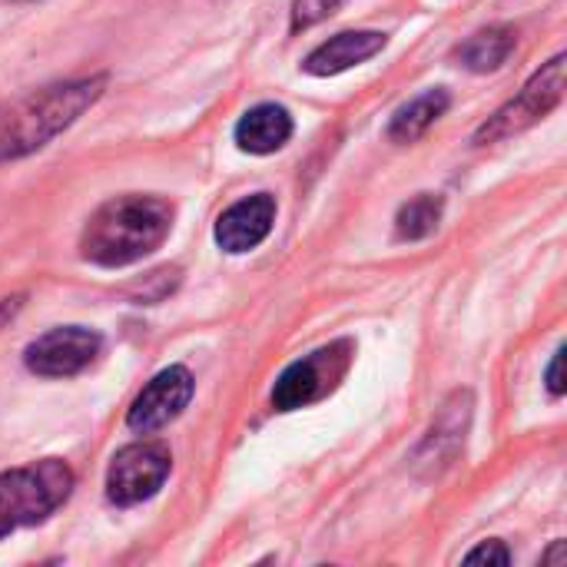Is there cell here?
I'll return each mask as SVG.
<instances>
[{
  "label": "cell",
  "instance_id": "1",
  "mask_svg": "<svg viewBox=\"0 0 567 567\" xmlns=\"http://www.w3.org/2000/svg\"><path fill=\"white\" fill-rule=\"evenodd\" d=\"M169 229H173V206L166 199L130 193L103 203L90 216L80 236V249L83 259L116 269L159 249Z\"/></svg>",
  "mask_w": 567,
  "mask_h": 567
},
{
  "label": "cell",
  "instance_id": "2",
  "mask_svg": "<svg viewBox=\"0 0 567 567\" xmlns=\"http://www.w3.org/2000/svg\"><path fill=\"white\" fill-rule=\"evenodd\" d=\"M103 86L106 76H86L53 83L17 100L10 110L0 113V163L47 146L56 133H63L83 110H90L103 96Z\"/></svg>",
  "mask_w": 567,
  "mask_h": 567
},
{
  "label": "cell",
  "instance_id": "3",
  "mask_svg": "<svg viewBox=\"0 0 567 567\" xmlns=\"http://www.w3.org/2000/svg\"><path fill=\"white\" fill-rule=\"evenodd\" d=\"M73 488V472L63 462H37L0 475V538L53 515Z\"/></svg>",
  "mask_w": 567,
  "mask_h": 567
},
{
  "label": "cell",
  "instance_id": "4",
  "mask_svg": "<svg viewBox=\"0 0 567 567\" xmlns=\"http://www.w3.org/2000/svg\"><path fill=\"white\" fill-rule=\"evenodd\" d=\"M349 359H352V346L332 342V346L292 362L272 389V405L279 412H292V409H302V405L326 399L342 382Z\"/></svg>",
  "mask_w": 567,
  "mask_h": 567
},
{
  "label": "cell",
  "instance_id": "5",
  "mask_svg": "<svg viewBox=\"0 0 567 567\" xmlns=\"http://www.w3.org/2000/svg\"><path fill=\"white\" fill-rule=\"evenodd\" d=\"M565 96V56H555L548 66H542L528 83L525 90L505 103L475 136V143H498V140H508L522 130H528L532 123H538L545 113H551Z\"/></svg>",
  "mask_w": 567,
  "mask_h": 567
},
{
  "label": "cell",
  "instance_id": "6",
  "mask_svg": "<svg viewBox=\"0 0 567 567\" xmlns=\"http://www.w3.org/2000/svg\"><path fill=\"white\" fill-rule=\"evenodd\" d=\"M169 452L156 442H140V445H126L123 452H116L110 472H106V495L113 505H140L146 498H153L166 475H169Z\"/></svg>",
  "mask_w": 567,
  "mask_h": 567
},
{
  "label": "cell",
  "instance_id": "7",
  "mask_svg": "<svg viewBox=\"0 0 567 567\" xmlns=\"http://www.w3.org/2000/svg\"><path fill=\"white\" fill-rule=\"evenodd\" d=\"M100 355V336L83 326H63L27 346V369L43 379H66L83 372Z\"/></svg>",
  "mask_w": 567,
  "mask_h": 567
},
{
  "label": "cell",
  "instance_id": "8",
  "mask_svg": "<svg viewBox=\"0 0 567 567\" xmlns=\"http://www.w3.org/2000/svg\"><path fill=\"white\" fill-rule=\"evenodd\" d=\"M193 399V375L183 365H169L163 369L133 402L126 425L140 435L159 432L163 425H169Z\"/></svg>",
  "mask_w": 567,
  "mask_h": 567
},
{
  "label": "cell",
  "instance_id": "9",
  "mask_svg": "<svg viewBox=\"0 0 567 567\" xmlns=\"http://www.w3.org/2000/svg\"><path fill=\"white\" fill-rule=\"evenodd\" d=\"M272 223H276V199L269 193L246 196L219 216L216 243L226 252H249L269 236Z\"/></svg>",
  "mask_w": 567,
  "mask_h": 567
},
{
  "label": "cell",
  "instance_id": "10",
  "mask_svg": "<svg viewBox=\"0 0 567 567\" xmlns=\"http://www.w3.org/2000/svg\"><path fill=\"white\" fill-rule=\"evenodd\" d=\"M385 40H389V37L379 33V30H349V33H339V37L319 43V47L306 56L302 70L312 73V76L342 73V70H349V66L365 63L369 56H375V53L385 47Z\"/></svg>",
  "mask_w": 567,
  "mask_h": 567
},
{
  "label": "cell",
  "instance_id": "11",
  "mask_svg": "<svg viewBox=\"0 0 567 567\" xmlns=\"http://www.w3.org/2000/svg\"><path fill=\"white\" fill-rule=\"evenodd\" d=\"M292 136V116L279 103H259L236 123V143L246 153L266 156L289 143Z\"/></svg>",
  "mask_w": 567,
  "mask_h": 567
},
{
  "label": "cell",
  "instance_id": "12",
  "mask_svg": "<svg viewBox=\"0 0 567 567\" xmlns=\"http://www.w3.org/2000/svg\"><path fill=\"white\" fill-rule=\"evenodd\" d=\"M515 50V30L512 27H488V30H478L475 37H468L455 56L462 60V66L475 70V73H488V70H498Z\"/></svg>",
  "mask_w": 567,
  "mask_h": 567
},
{
  "label": "cell",
  "instance_id": "13",
  "mask_svg": "<svg viewBox=\"0 0 567 567\" xmlns=\"http://www.w3.org/2000/svg\"><path fill=\"white\" fill-rule=\"evenodd\" d=\"M449 110V93L445 90H429L422 96H415L412 103H405L389 126V136L395 143H415L419 136L429 133V126Z\"/></svg>",
  "mask_w": 567,
  "mask_h": 567
},
{
  "label": "cell",
  "instance_id": "14",
  "mask_svg": "<svg viewBox=\"0 0 567 567\" xmlns=\"http://www.w3.org/2000/svg\"><path fill=\"white\" fill-rule=\"evenodd\" d=\"M439 219H442V196L422 193L399 209L395 233H399V239H425L429 233H435Z\"/></svg>",
  "mask_w": 567,
  "mask_h": 567
},
{
  "label": "cell",
  "instance_id": "15",
  "mask_svg": "<svg viewBox=\"0 0 567 567\" xmlns=\"http://www.w3.org/2000/svg\"><path fill=\"white\" fill-rule=\"evenodd\" d=\"M342 0H292V30H309L319 20H326Z\"/></svg>",
  "mask_w": 567,
  "mask_h": 567
},
{
  "label": "cell",
  "instance_id": "16",
  "mask_svg": "<svg viewBox=\"0 0 567 567\" xmlns=\"http://www.w3.org/2000/svg\"><path fill=\"white\" fill-rule=\"evenodd\" d=\"M465 561H468V565H508L512 555H508V548H505L502 542H485L482 548L468 551Z\"/></svg>",
  "mask_w": 567,
  "mask_h": 567
},
{
  "label": "cell",
  "instance_id": "17",
  "mask_svg": "<svg viewBox=\"0 0 567 567\" xmlns=\"http://www.w3.org/2000/svg\"><path fill=\"white\" fill-rule=\"evenodd\" d=\"M561 369H565V349H558L551 365H548V389H551V395H565V372Z\"/></svg>",
  "mask_w": 567,
  "mask_h": 567
},
{
  "label": "cell",
  "instance_id": "18",
  "mask_svg": "<svg viewBox=\"0 0 567 567\" xmlns=\"http://www.w3.org/2000/svg\"><path fill=\"white\" fill-rule=\"evenodd\" d=\"M561 558H565V542H558V548H555L545 561H561Z\"/></svg>",
  "mask_w": 567,
  "mask_h": 567
}]
</instances>
